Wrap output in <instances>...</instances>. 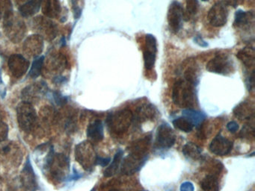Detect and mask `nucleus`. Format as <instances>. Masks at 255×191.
Segmentation results:
<instances>
[{"label": "nucleus", "mask_w": 255, "mask_h": 191, "mask_svg": "<svg viewBox=\"0 0 255 191\" xmlns=\"http://www.w3.org/2000/svg\"><path fill=\"white\" fill-rule=\"evenodd\" d=\"M172 100L179 107L192 108L196 101L195 86L181 79L177 81L173 86Z\"/></svg>", "instance_id": "obj_1"}, {"label": "nucleus", "mask_w": 255, "mask_h": 191, "mask_svg": "<svg viewBox=\"0 0 255 191\" xmlns=\"http://www.w3.org/2000/svg\"><path fill=\"white\" fill-rule=\"evenodd\" d=\"M3 28L8 39L15 43L21 41L26 32V24L14 11L4 18Z\"/></svg>", "instance_id": "obj_2"}, {"label": "nucleus", "mask_w": 255, "mask_h": 191, "mask_svg": "<svg viewBox=\"0 0 255 191\" xmlns=\"http://www.w3.org/2000/svg\"><path fill=\"white\" fill-rule=\"evenodd\" d=\"M16 111L19 127L26 132L32 131L38 120L36 110L33 104L23 101L17 105Z\"/></svg>", "instance_id": "obj_3"}, {"label": "nucleus", "mask_w": 255, "mask_h": 191, "mask_svg": "<svg viewBox=\"0 0 255 191\" xmlns=\"http://www.w3.org/2000/svg\"><path fill=\"white\" fill-rule=\"evenodd\" d=\"M133 113L128 109H122L115 113L109 115L107 123L111 131L116 134H122L126 132L132 121L134 120Z\"/></svg>", "instance_id": "obj_4"}, {"label": "nucleus", "mask_w": 255, "mask_h": 191, "mask_svg": "<svg viewBox=\"0 0 255 191\" xmlns=\"http://www.w3.org/2000/svg\"><path fill=\"white\" fill-rule=\"evenodd\" d=\"M97 155L93 145L89 141H83L75 148V158L79 164L86 171L91 172L95 167Z\"/></svg>", "instance_id": "obj_5"}, {"label": "nucleus", "mask_w": 255, "mask_h": 191, "mask_svg": "<svg viewBox=\"0 0 255 191\" xmlns=\"http://www.w3.org/2000/svg\"><path fill=\"white\" fill-rule=\"evenodd\" d=\"M206 69L210 73L228 76L235 70V64L228 54L220 53L215 55L207 62Z\"/></svg>", "instance_id": "obj_6"}, {"label": "nucleus", "mask_w": 255, "mask_h": 191, "mask_svg": "<svg viewBox=\"0 0 255 191\" xmlns=\"http://www.w3.org/2000/svg\"><path fill=\"white\" fill-rule=\"evenodd\" d=\"M229 6L226 0L217 1L212 6L207 14V19L212 26L219 28L227 23L229 15Z\"/></svg>", "instance_id": "obj_7"}, {"label": "nucleus", "mask_w": 255, "mask_h": 191, "mask_svg": "<svg viewBox=\"0 0 255 191\" xmlns=\"http://www.w3.org/2000/svg\"><path fill=\"white\" fill-rule=\"evenodd\" d=\"M47 171L51 173L53 179L59 182L67 181L69 175L70 161L63 154L55 153L53 161Z\"/></svg>", "instance_id": "obj_8"}, {"label": "nucleus", "mask_w": 255, "mask_h": 191, "mask_svg": "<svg viewBox=\"0 0 255 191\" xmlns=\"http://www.w3.org/2000/svg\"><path fill=\"white\" fill-rule=\"evenodd\" d=\"M32 27L37 34H39L47 40H53L58 34L57 25L46 16L34 18L32 19Z\"/></svg>", "instance_id": "obj_9"}, {"label": "nucleus", "mask_w": 255, "mask_h": 191, "mask_svg": "<svg viewBox=\"0 0 255 191\" xmlns=\"http://www.w3.org/2000/svg\"><path fill=\"white\" fill-rule=\"evenodd\" d=\"M185 18L186 13L182 4L178 1H173L168 8L167 14L168 25L173 33H177L181 29Z\"/></svg>", "instance_id": "obj_10"}, {"label": "nucleus", "mask_w": 255, "mask_h": 191, "mask_svg": "<svg viewBox=\"0 0 255 191\" xmlns=\"http://www.w3.org/2000/svg\"><path fill=\"white\" fill-rule=\"evenodd\" d=\"M157 55V40L151 34L145 35L143 59L144 67L147 70H151L154 67Z\"/></svg>", "instance_id": "obj_11"}, {"label": "nucleus", "mask_w": 255, "mask_h": 191, "mask_svg": "<svg viewBox=\"0 0 255 191\" xmlns=\"http://www.w3.org/2000/svg\"><path fill=\"white\" fill-rule=\"evenodd\" d=\"M147 159V155L141 156L129 153L121 163V172L125 176H132L141 170Z\"/></svg>", "instance_id": "obj_12"}, {"label": "nucleus", "mask_w": 255, "mask_h": 191, "mask_svg": "<svg viewBox=\"0 0 255 191\" xmlns=\"http://www.w3.org/2000/svg\"><path fill=\"white\" fill-rule=\"evenodd\" d=\"M175 141V134L171 127L167 123L161 124L156 132V145L162 149H169L174 146Z\"/></svg>", "instance_id": "obj_13"}, {"label": "nucleus", "mask_w": 255, "mask_h": 191, "mask_svg": "<svg viewBox=\"0 0 255 191\" xmlns=\"http://www.w3.org/2000/svg\"><path fill=\"white\" fill-rule=\"evenodd\" d=\"M8 68L13 76L19 79L26 74L29 68L30 63L20 54H14L8 59Z\"/></svg>", "instance_id": "obj_14"}, {"label": "nucleus", "mask_w": 255, "mask_h": 191, "mask_svg": "<svg viewBox=\"0 0 255 191\" xmlns=\"http://www.w3.org/2000/svg\"><path fill=\"white\" fill-rule=\"evenodd\" d=\"M44 39L39 34L29 36L23 43V52L29 57L39 56L44 50Z\"/></svg>", "instance_id": "obj_15"}, {"label": "nucleus", "mask_w": 255, "mask_h": 191, "mask_svg": "<svg viewBox=\"0 0 255 191\" xmlns=\"http://www.w3.org/2000/svg\"><path fill=\"white\" fill-rule=\"evenodd\" d=\"M47 91L48 88L44 82L34 83L23 90L22 98H23V101L32 104V101H38L42 96L47 94Z\"/></svg>", "instance_id": "obj_16"}, {"label": "nucleus", "mask_w": 255, "mask_h": 191, "mask_svg": "<svg viewBox=\"0 0 255 191\" xmlns=\"http://www.w3.org/2000/svg\"><path fill=\"white\" fill-rule=\"evenodd\" d=\"M20 181H21L22 185L25 189L28 191H35L37 189L36 176L35 172L32 168V164L30 162V159L29 157L25 163L24 167L21 172L20 175Z\"/></svg>", "instance_id": "obj_17"}, {"label": "nucleus", "mask_w": 255, "mask_h": 191, "mask_svg": "<svg viewBox=\"0 0 255 191\" xmlns=\"http://www.w3.org/2000/svg\"><path fill=\"white\" fill-rule=\"evenodd\" d=\"M232 149V142L221 134H218L210 145V152L219 156L228 155Z\"/></svg>", "instance_id": "obj_18"}, {"label": "nucleus", "mask_w": 255, "mask_h": 191, "mask_svg": "<svg viewBox=\"0 0 255 191\" xmlns=\"http://www.w3.org/2000/svg\"><path fill=\"white\" fill-rule=\"evenodd\" d=\"M255 24V15L253 12L245 11L243 10H237L234 16V25L240 29L254 31Z\"/></svg>", "instance_id": "obj_19"}, {"label": "nucleus", "mask_w": 255, "mask_h": 191, "mask_svg": "<svg viewBox=\"0 0 255 191\" xmlns=\"http://www.w3.org/2000/svg\"><path fill=\"white\" fill-rule=\"evenodd\" d=\"M151 143V135L144 136L131 143L128 148L129 153L146 156Z\"/></svg>", "instance_id": "obj_20"}, {"label": "nucleus", "mask_w": 255, "mask_h": 191, "mask_svg": "<svg viewBox=\"0 0 255 191\" xmlns=\"http://www.w3.org/2000/svg\"><path fill=\"white\" fill-rule=\"evenodd\" d=\"M41 10L46 17L49 19L59 17L62 12V5L59 0H42Z\"/></svg>", "instance_id": "obj_21"}, {"label": "nucleus", "mask_w": 255, "mask_h": 191, "mask_svg": "<svg viewBox=\"0 0 255 191\" xmlns=\"http://www.w3.org/2000/svg\"><path fill=\"white\" fill-rule=\"evenodd\" d=\"M238 59L241 61L243 65L246 67L248 73L254 72V66H255V49L251 46L243 48L239 51L237 54Z\"/></svg>", "instance_id": "obj_22"}, {"label": "nucleus", "mask_w": 255, "mask_h": 191, "mask_svg": "<svg viewBox=\"0 0 255 191\" xmlns=\"http://www.w3.org/2000/svg\"><path fill=\"white\" fill-rule=\"evenodd\" d=\"M234 113L236 117L238 118L240 120H246L249 122V121L254 119L255 109L250 103L248 101H243L234 108Z\"/></svg>", "instance_id": "obj_23"}, {"label": "nucleus", "mask_w": 255, "mask_h": 191, "mask_svg": "<svg viewBox=\"0 0 255 191\" xmlns=\"http://www.w3.org/2000/svg\"><path fill=\"white\" fill-rule=\"evenodd\" d=\"M88 137L95 142H101L104 138V129L103 122L99 119L89 124L87 128Z\"/></svg>", "instance_id": "obj_24"}, {"label": "nucleus", "mask_w": 255, "mask_h": 191, "mask_svg": "<svg viewBox=\"0 0 255 191\" xmlns=\"http://www.w3.org/2000/svg\"><path fill=\"white\" fill-rule=\"evenodd\" d=\"M41 1L42 0H29L25 2L19 9L21 16L29 18L36 14L41 9Z\"/></svg>", "instance_id": "obj_25"}, {"label": "nucleus", "mask_w": 255, "mask_h": 191, "mask_svg": "<svg viewBox=\"0 0 255 191\" xmlns=\"http://www.w3.org/2000/svg\"><path fill=\"white\" fill-rule=\"evenodd\" d=\"M183 117L187 119L193 125L199 126L205 120V115L198 110L192 108L184 109L182 111Z\"/></svg>", "instance_id": "obj_26"}, {"label": "nucleus", "mask_w": 255, "mask_h": 191, "mask_svg": "<svg viewBox=\"0 0 255 191\" xmlns=\"http://www.w3.org/2000/svg\"><path fill=\"white\" fill-rule=\"evenodd\" d=\"M201 187L204 191H219V182L216 174L206 176L201 183Z\"/></svg>", "instance_id": "obj_27"}, {"label": "nucleus", "mask_w": 255, "mask_h": 191, "mask_svg": "<svg viewBox=\"0 0 255 191\" xmlns=\"http://www.w3.org/2000/svg\"><path fill=\"white\" fill-rule=\"evenodd\" d=\"M124 152L122 149H119L113 158V162L104 171V176L105 177H112L117 173L118 170L120 167L121 163H122V158H123Z\"/></svg>", "instance_id": "obj_28"}, {"label": "nucleus", "mask_w": 255, "mask_h": 191, "mask_svg": "<svg viewBox=\"0 0 255 191\" xmlns=\"http://www.w3.org/2000/svg\"><path fill=\"white\" fill-rule=\"evenodd\" d=\"M201 152L202 150L201 148L195 143H187L183 147V155L190 159H199L201 158Z\"/></svg>", "instance_id": "obj_29"}, {"label": "nucleus", "mask_w": 255, "mask_h": 191, "mask_svg": "<svg viewBox=\"0 0 255 191\" xmlns=\"http://www.w3.org/2000/svg\"><path fill=\"white\" fill-rule=\"evenodd\" d=\"M44 56H38L32 61V65L29 69V76L32 79H37L39 77L42 73L43 66H44Z\"/></svg>", "instance_id": "obj_30"}, {"label": "nucleus", "mask_w": 255, "mask_h": 191, "mask_svg": "<svg viewBox=\"0 0 255 191\" xmlns=\"http://www.w3.org/2000/svg\"><path fill=\"white\" fill-rule=\"evenodd\" d=\"M154 115V107L152 105H146L138 109L135 118H136L137 120L142 122V121L147 120V119L153 118Z\"/></svg>", "instance_id": "obj_31"}, {"label": "nucleus", "mask_w": 255, "mask_h": 191, "mask_svg": "<svg viewBox=\"0 0 255 191\" xmlns=\"http://www.w3.org/2000/svg\"><path fill=\"white\" fill-rule=\"evenodd\" d=\"M173 125L177 129L184 132H190L193 129L194 125L185 117H179L173 121Z\"/></svg>", "instance_id": "obj_32"}, {"label": "nucleus", "mask_w": 255, "mask_h": 191, "mask_svg": "<svg viewBox=\"0 0 255 191\" xmlns=\"http://www.w3.org/2000/svg\"><path fill=\"white\" fill-rule=\"evenodd\" d=\"M13 12V4L11 0H0V19H4Z\"/></svg>", "instance_id": "obj_33"}, {"label": "nucleus", "mask_w": 255, "mask_h": 191, "mask_svg": "<svg viewBox=\"0 0 255 191\" xmlns=\"http://www.w3.org/2000/svg\"><path fill=\"white\" fill-rule=\"evenodd\" d=\"M185 81L194 86L198 83V73L195 67H189L184 73Z\"/></svg>", "instance_id": "obj_34"}, {"label": "nucleus", "mask_w": 255, "mask_h": 191, "mask_svg": "<svg viewBox=\"0 0 255 191\" xmlns=\"http://www.w3.org/2000/svg\"><path fill=\"white\" fill-rule=\"evenodd\" d=\"M240 136L244 138H251L252 139L255 137V127L250 122L245 125L242 131H240Z\"/></svg>", "instance_id": "obj_35"}, {"label": "nucleus", "mask_w": 255, "mask_h": 191, "mask_svg": "<svg viewBox=\"0 0 255 191\" xmlns=\"http://www.w3.org/2000/svg\"><path fill=\"white\" fill-rule=\"evenodd\" d=\"M199 8L198 0H186V12L189 15L197 13Z\"/></svg>", "instance_id": "obj_36"}, {"label": "nucleus", "mask_w": 255, "mask_h": 191, "mask_svg": "<svg viewBox=\"0 0 255 191\" xmlns=\"http://www.w3.org/2000/svg\"><path fill=\"white\" fill-rule=\"evenodd\" d=\"M51 96L53 101H54L57 105L63 106L68 102V97L62 95V94L57 92V91H54V92L52 93Z\"/></svg>", "instance_id": "obj_37"}, {"label": "nucleus", "mask_w": 255, "mask_h": 191, "mask_svg": "<svg viewBox=\"0 0 255 191\" xmlns=\"http://www.w3.org/2000/svg\"><path fill=\"white\" fill-rule=\"evenodd\" d=\"M8 126L6 123L0 121V143L5 141L8 138Z\"/></svg>", "instance_id": "obj_38"}, {"label": "nucleus", "mask_w": 255, "mask_h": 191, "mask_svg": "<svg viewBox=\"0 0 255 191\" xmlns=\"http://www.w3.org/2000/svg\"><path fill=\"white\" fill-rule=\"evenodd\" d=\"M5 96H6V85L2 80V70H0V97L4 98Z\"/></svg>", "instance_id": "obj_39"}, {"label": "nucleus", "mask_w": 255, "mask_h": 191, "mask_svg": "<svg viewBox=\"0 0 255 191\" xmlns=\"http://www.w3.org/2000/svg\"><path fill=\"white\" fill-rule=\"evenodd\" d=\"M111 161L110 158H102V157L98 156L97 157V165L101 166V167H107Z\"/></svg>", "instance_id": "obj_40"}, {"label": "nucleus", "mask_w": 255, "mask_h": 191, "mask_svg": "<svg viewBox=\"0 0 255 191\" xmlns=\"http://www.w3.org/2000/svg\"><path fill=\"white\" fill-rule=\"evenodd\" d=\"M195 188H194L193 184L190 182H183L180 185V191H194Z\"/></svg>", "instance_id": "obj_41"}, {"label": "nucleus", "mask_w": 255, "mask_h": 191, "mask_svg": "<svg viewBox=\"0 0 255 191\" xmlns=\"http://www.w3.org/2000/svg\"><path fill=\"white\" fill-rule=\"evenodd\" d=\"M194 41L196 44H198V46H201V47H207L208 46V43L204 40L202 37L201 35H197L194 37Z\"/></svg>", "instance_id": "obj_42"}, {"label": "nucleus", "mask_w": 255, "mask_h": 191, "mask_svg": "<svg viewBox=\"0 0 255 191\" xmlns=\"http://www.w3.org/2000/svg\"><path fill=\"white\" fill-rule=\"evenodd\" d=\"M227 128L231 132L235 133L239 129V125L235 121H231L227 124Z\"/></svg>", "instance_id": "obj_43"}, {"label": "nucleus", "mask_w": 255, "mask_h": 191, "mask_svg": "<svg viewBox=\"0 0 255 191\" xmlns=\"http://www.w3.org/2000/svg\"><path fill=\"white\" fill-rule=\"evenodd\" d=\"M82 175H80L78 172L76 170L75 168H74V172H73V174L71 176H68V179L67 181H76L80 179V178L82 177Z\"/></svg>", "instance_id": "obj_44"}, {"label": "nucleus", "mask_w": 255, "mask_h": 191, "mask_svg": "<svg viewBox=\"0 0 255 191\" xmlns=\"http://www.w3.org/2000/svg\"><path fill=\"white\" fill-rule=\"evenodd\" d=\"M201 1H209V0H201Z\"/></svg>", "instance_id": "obj_45"}, {"label": "nucleus", "mask_w": 255, "mask_h": 191, "mask_svg": "<svg viewBox=\"0 0 255 191\" xmlns=\"http://www.w3.org/2000/svg\"><path fill=\"white\" fill-rule=\"evenodd\" d=\"M91 191H95V188H93V189H92Z\"/></svg>", "instance_id": "obj_46"}, {"label": "nucleus", "mask_w": 255, "mask_h": 191, "mask_svg": "<svg viewBox=\"0 0 255 191\" xmlns=\"http://www.w3.org/2000/svg\"></svg>", "instance_id": "obj_47"}, {"label": "nucleus", "mask_w": 255, "mask_h": 191, "mask_svg": "<svg viewBox=\"0 0 255 191\" xmlns=\"http://www.w3.org/2000/svg\"><path fill=\"white\" fill-rule=\"evenodd\" d=\"M0 121H1V120H0Z\"/></svg>", "instance_id": "obj_48"}]
</instances>
